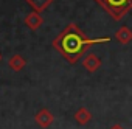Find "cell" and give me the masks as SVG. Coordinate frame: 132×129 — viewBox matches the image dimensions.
Listing matches in <instances>:
<instances>
[{"mask_svg": "<svg viewBox=\"0 0 132 129\" xmlns=\"http://www.w3.org/2000/svg\"><path fill=\"white\" fill-rule=\"evenodd\" d=\"M110 129H123V127H121V126H120V124H115V126H112V127H110Z\"/></svg>", "mask_w": 132, "mask_h": 129, "instance_id": "obj_6", "label": "cell"}, {"mask_svg": "<svg viewBox=\"0 0 132 129\" xmlns=\"http://www.w3.org/2000/svg\"><path fill=\"white\" fill-rule=\"evenodd\" d=\"M100 66H101V62H100V59H98L95 54H89V56L84 59V67H86L89 72H95Z\"/></svg>", "mask_w": 132, "mask_h": 129, "instance_id": "obj_4", "label": "cell"}, {"mask_svg": "<svg viewBox=\"0 0 132 129\" xmlns=\"http://www.w3.org/2000/svg\"><path fill=\"white\" fill-rule=\"evenodd\" d=\"M110 37L104 36V37H98V39H90L87 36L82 34V31L76 27V25H69L54 41V47L61 51V54L70 61L72 64H75L89 47L95 45V44H106L109 42Z\"/></svg>", "mask_w": 132, "mask_h": 129, "instance_id": "obj_1", "label": "cell"}, {"mask_svg": "<svg viewBox=\"0 0 132 129\" xmlns=\"http://www.w3.org/2000/svg\"><path fill=\"white\" fill-rule=\"evenodd\" d=\"M115 39L120 42V44H129L132 41V30L129 27H121L117 34H115Z\"/></svg>", "mask_w": 132, "mask_h": 129, "instance_id": "obj_3", "label": "cell"}, {"mask_svg": "<svg viewBox=\"0 0 132 129\" xmlns=\"http://www.w3.org/2000/svg\"><path fill=\"white\" fill-rule=\"evenodd\" d=\"M96 2L112 16L113 20H121L126 13L132 10V0H96Z\"/></svg>", "mask_w": 132, "mask_h": 129, "instance_id": "obj_2", "label": "cell"}, {"mask_svg": "<svg viewBox=\"0 0 132 129\" xmlns=\"http://www.w3.org/2000/svg\"><path fill=\"white\" fill-rule=\"evenodd\" d=\"M76 120H78L79 123H87V121L90 120V114H89L86 109H81V110L76 114Z\"/></svg>", "mask_w": 132, "mask_h": 129, "instance_id": "obj_5", "label": "cell"}]
</instances>
